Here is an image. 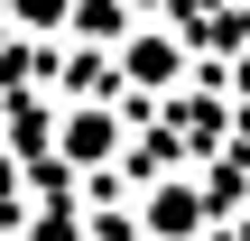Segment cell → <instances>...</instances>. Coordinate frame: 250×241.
Masks as SVG:
<instances>
[{
  "label": "cell",
  "instance_id": "1",
  "mask_svg": "<svg viewBox=\"0 0 250 241\" xmlns=\"http://www.w3.org/2000/svg\"><path fill=\"white\" fill-rule=\"evenodd\" d=\"M139 223H148V241H195L204 232V195H195V186H158V195L139 204Z\"/></svg>",
  "mask_w": 250,
  "mask_h": 241
},
{
  "label": "cell",
  "instance_id": "2",
  "mask_svg": "<svg viewBox=\"0 0 250 241\" xmlns=\"http://www.w3.org/2000/svg\"><path fill=\"white\" fill-rule=\"evenodd\" d=\"M56 139H65V158H74V167H102V158L121 149V121H111V111H74Z\"/></svg>",
  "mask_w": 250,
  "mask_h": 241
},
{
  "label": "cell",
  "instance_id": "3",
  "mask_svg": "<svg viewBox=\"0 0 250 241\" xmlns=\"http://www.w3.org/2000/svg\"><path fill=\"white\" fill-rule=\"evenodd\" d=\"M130 74L139 84H176V37H139L130 46Z\"/></svg>",
  "mask_w": 250,
  "mask_h": 241
},
{
  "label": "cell",
  "instance_id": "4",
  "mask_svg": "<svg viewBox=\"0 0 250 241\" xmlns=\"http://www.w3.org/2000/svg\"><path fill=\"white\" fill-rule=\"evenodd\" d=\"M28 241H83V232H74V214H37V232H28Z\"/></svg>",
  "mask_w": 250,
  "mask_h": 241
},
{
  "label": "cell",
  "instance_id": "5",
  "mask_svg": "<svg viewBox=\"0 0 250 241\" xmlns=\"http://www.w3.org/2000/svg\"><path fill=\"white\" fill-rule=\"evenodd\" d=\"M19 19H28V28H56V19H65V0H19Z\"/></svg>",
  "mask_w": 250,
  "mask_h": 241
},
{
  "label": "cell",
  "instance_id": "6",
  "mask_svg": "<svg viewBox=\"0 0 250 241\" xmlns=\"http://www.w3.org/2000/svg\"><path fill=\"white\" fill-rule=\"evenodd\" d=\"M9 195H19V167H9V149H0V204H9Z\"/></svg>",
  "mask_w": 250,
  "mask_h": 241
}]
</instances>
